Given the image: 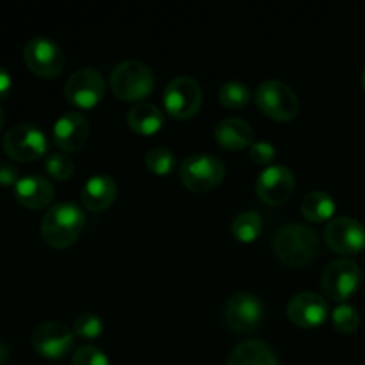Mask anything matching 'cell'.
<instances>
[{
	"label": "cell",
	"mask_w": 365,
	"mask_h": 365,
	"mask_svg": "<svg viewBox=\"0 0 365 365\" xmlns=\"http://www.w3.org/2000/svg\"><path fill=\"white\" fill-rule=\"evenodd\" d=\"M84 210L73 202L53 203L41 220V237L52 248H68L82 234Z\"/></svg>",
	"instance_id": "cell-1"
},
{
	"label": "cell",
	"mask_w": 365,
	"mask_h": 365,
	"mask_svg": "<svg viewBox=\"0 0 365 365\" xmlns=\"http://www.w3.org/2000/svg\"><path fill=\"white\" fill-rule=\"evenodd\" d=\"M273 252L287 266H305L319 252V237L303 223L284 225L273 237Z\"/></svg>",
	"instance_id": "cell-2"
},
{
	"label": "cell",
	"mask_w": 365,
	"mask_h": 365,
	"mask_svg": "<svg viewBox=\"0 0 365 365\" xmlns=\"http://www.w3.org/2000/svg\"><path fill=\"white\" fill-rule=\"evenodd\" d=\"M155 77L148 64L138 59H125L113 68L109 86L121 102H138L152 93Z\"/></svg>",
	"instance_id": "cell-3"
},
{
	"label": "cell",
	"mask_w": 365,
	"mask_h": 365,
	"mask_svg": "<svg viewBox=\"0 0 365 365\" xmlns=\"http://www.w3.org/2000/svg\"><path fill=\"white\" fill-rule=\"evenodd\" d=\"M178 177L191 191H209L220 185L225 178V164L220 157L210 153H192L182 160Z\"/></svg>",
	"instance_id": "cell-4"
},
{
	"label": "cell",
	"mask_w": 365,
	"mask_h": 365,
	"mask_svg": "<svg viewBox=\"0 0 365 365\" xmlns=\"http://www.w3.org/2000/svg\"><path fill=\"white\" fill-rule=\"evenodd\" d=\"M255 103L266 116L278 121H287L298 114L299 100L292 88L285 82L269 78L257 86Z\"/></svg>",
	"instance_id": "cell-5"
},
{
	"label": "cell",
	"mask_w": 365,
	"mask_h": 365,
	"mask_svg": "<svg viewBox=\"0 0 365 365\" xmlns=\"http://www.w3.org/2000/svg\"><path fill=\"white\" fill-rule=\"evenodd\" d=\"M46 135L38 125L18 123L4 135L2 148L7 157L20 163H32L46 153Z\"/></svg>",
	"instance_id": "cell-6"
},
{
	"label": "cell",
	"mask_w": 365,
	"mask_h": 365,
	"mask_svg": "<svg viewBox=\"0 0 365 365\" xmlns=\"http://www.w3.org/2000/svg\"><path fill=\"white\" fill-rule=\"evenodd\" d=\"M362 282L360 266L351 259H335L321 273V289L327 298L344 302L359 289Z\"/></svg>",
	"instance_id": "cell-7"
},
{
	"label": "cell",
	"mask_w": 365,
	"mask_h": 365,
	"mask_svg": "<svg viewBox=\"0 0 365 365\" xmlns=\"http://www.w3.org/2000/svg\"><path fill=\"white\" fill-rule=\"evenodd\" d=\"M202 86L187 75L175 77L164 89V107L177 120H189L202 107Z\"/></svg>",
	"instance_id": "cell-8"
},
{
	"label": "cell",
	"mask_w": 365,
	"mask_h": 365,
	"mask_svg": "<svg viewBox=\"0 0 365 365\" xmlns=\"http://www.w3.org/2000/svg\"><path fill=\"white\" fill-rule=\"evenodd\" d=\"M75 334L61 321H43L31 335L32 348L38 355L48 360L64 359L73 348Z\"/></svg>",
	"instance_id": "cell-9"
},
{
	"label": "cell",
	"mask_w": 365,
	"mask_h": 365,
	"mask_svg": "<svg viewBox=\"0 0 365 365\" xmlns=\"http://www.w3.org/2000/svg\"><path fill=\"white\" fill-rule=\"evenodd\" d=\"M24 61L29 70L43 78H53L63 71L64 53L53 39L32 38L24 46Z\"/></svg>",
	"instance_id": "cell-10"
},
{
	"label": "cell",
	"mask_w": 365,
	"mask_h": 365,
	"mask_svg": "<svg viewBox=\"0 0 365 365\" xmlns=\"http://www.w3.org/2000/svg\"><path fill=\"white\" fill-rule=\"evenodd\" d=\"M106 93V78L96 68H81L68 77L64 84V96L73 106L91 109L102 100Z\"/></svg>",
	"instance_id": "cell-11"
},
{
	"label": "cell",
	"mask_w": 365,
	"mask_h": 365,
	"mask_svg": "<svg viewBox=\"0 0 365 365\" xmlns=\"http://www.w3.org/2000/svg\"><path fill=\"white\" fill-rule=\"evenodd\" d=\"M296 187V177L291 168L284 164H273L264 168L259 173L255 182L257 196L264 203L269 205H280L292 196Z\"/></svg>",
	"instance_id": "cell-12"
},
{
	"label": "cell",
	"mask_w": 365,
	"mask_h": 365,
	"mask_svg": "<svg viewBox=\"0 0 365 365\" xmlns=\"http://www.w3.org/2000/svg\"><path fill=\"white\" fill-rule=\"evenodd\" d=\"M324 241L341 255H353L365 248V227L355 217L337 216L324 228Z\"/></svg>",
	"instance_id": "cell-13"
},
{
	"label": "cell",
	"mask_w": 365,
	"mask_h": 365,
	"mask_svg": "<svg viewBox=\"0 0 365 365\" xmlns=\"http://www.w3.org/2000/svg\"><path fill=\"white\" fill-rule=\"evenodd\" d=\"M264 317V305L252 292H235L225 305V323L235 331H252Z\"/></svg>",
	"instance_id": "cell-14"
},
{
	"label": "cell",
	"mask_w": 365,
	"mask_h": 365,
	"mask_svg": "<svg viewBox=\"0 0 365 365\" xmlns=\"http://www.w3.org/2000/svg\"><path fill=\"white\" fill-rule=\"evenodd\" d=\"M287 317L299 328L321 327L328 317L327 299L317 292H298L287 302Z\"/></svg>",
	"instance_id": "cell-15"
},
{
	"label": "cell",
	"mask_w": 365,
	"mask_h": 365,
	"mask_svg": "<svg viewBox=\"0 0 365 365\" xmlns=\"http://www.w3.org/2000/svg\"><path fill=\"white\" fill-rule=\"evenodd\" d=\"M53 143L64 152H78L89 138V121L77 110L63 113L53 123Z\"/></svg>",
	"instance_id": "cell-16"
},
{
	"label": "cell",
	"mask_w": 365,
	"mask_h": 365,
	"mask_svg": "<svg viewBox=\"0 0 365 365\" xmlns=\"http://www.w3.org/2000/svg\"><path fill=\"white\" fill-rule=\"evenodd\" d=\"M53 196H56V189H53L52 182L41 175L21 177L14 185V198L25 209H45L53 202Z\"/></svg>",
	"instance_id": "cell-17"
},
{
	"label": "cell",
	"mask_w": 365,
	"mask_h": 365,
	"mask_svg": "<svg viewBox=\"0 0 365 365\" xmlns=\"http://www.w3.org/2000/svg\"><path fill=\"white\" fill-rule=\"evenodd\" d=\"M116 180L106 173H96L86 180L81 191V200L86 209L91 210V212H100V210H106L116 200Z\"/></svg>",
	"instance_id": "cell-18"
},
{
	"label": "cell",
	"mask_w": 365,
	"mask_h": 365,
	"mask_svg": "<svg viewBox=\"0 0 365 365\" xmlns=\"http://www.w3.org/2000/svg\"><path fill=\"white\" fill-rule=\"evenodd\" d=\"M253 127L242 118H225L214 128V139L217 141V145L225 150H241L246 148L253 143Z\"/></svg>",
	"instance_id": "cell-19"
},
{
	"label": "cell",
	"mask_w": 365,
	"mask_h": 365,
	"mask_svg": "<svg viewBox=\"0 0 365 365\" xmlns=\"http://www.w3.org/2000/svg\"><path fill=\"white\" fill-rule=\"evenodd\" d=\"M227 365H278V359L267 342L248 339L232 349Z\"/></svg>",
	"instance_id": "cell-20"
},
{
	"label": "cell",
	"mask_w": 365,
	"mask_h": 365,
	"mask_svg": "<svg viewBox=\"0 0 365 365\" xmlns=\"http://www.w3.org/2000/svg\"><path fill=\"white\" fill-rule=\"evenodd\" d=\"M127 125L135 134L150 135L164 127V113L157 106L148 102L135 103L127 114Z\"/></svg>",
	"instance_id": "cell-21"
},
{
	"label": "cell",
	"mask_w": 365,
	"mask_h": 365,
	"mask_svg": "<svg viewBox=\"0 0 365 365\" xmlns=\"http://www.w3.org/2000/svg\"><path fill=\"white\" fill-rule=\"evenodd\" d=\"M335 212V202L328 192L312 191L303 198L302 214L312 223L328 221Z\"/></svg>",
	"instance_id": "cell-22"
},
{
	"label": "cell",
	"mask_w": 365,
	"mask_h": 365,
	"mask_svg": "<svg viewBox=\"0 0 365 365\" xmlns=\"http://www.w3.org/2000/svg\"><path fill=\"white\" fill-rule=\"evenodd\" d=\"M234 237L241 242H252L262 232V217L255 210H245L234 217L230 225Z\"/></svg>",
	"instance_id": "cell-23"
},
{
	"label": "cell",
	"mask_w": 365,
	"mask_h": 365,
	"mask_svg": "<svg viewBox=\"0 0 365 365\" xmlns=\"http://www.w3.org/2000/svg\"><path fill=\"white\" fill-rule=\"evenodd\" d=\"M220 100L228 109H242L252 100V91L241 81H228L220 88Z\"/></svg>",
	"instance_id": "cell-24"
},
{
	"label": "cell",
	"mask_w": 365,
	"mask_h": 365,
	"mask_svg": "<svg viewBox=\"0 0 365 365\" xmlns=\"http://www.w3.org/2000/svg\"><path fill=\"white\" fill-rule=\"evenodd\" d=\"M145 164L153 175H168L175 168V153L164 146H152L146 152Z\"/></svg>",
	"instance_id": "cell-25"
},
{
	"label": "cell",
	"mask_w": 365,
	"mask_h": 365,
	"mask_svg": "<svg viewBox=\"0 0 365 365\" xmlns=\"http://www.w3.org/2000/svg\"><path fill=\"white\" fill-rule=\"evenodd\" d=\"M103 330L102 317L96 312H82L78 314L73 323V334L82 339H96Z\"/></svg>",
	"instance_id": "cell-26"
},
{
	"label": "cell",
	"mask_w": 365,
	"mask_h": 365,
	"mask_svg": "<svg viewBox=\"0 0 365 365\" xmlns=\"http://www.w3.org/2000/svg\"><path fill=\"white\" fill-rule=\"evenodd\" d=\"M331 321H334V327L337 328L342 334H351L359 328L360 324V314L349 303H341L337 309L331 314Z\"/></svg>",
	"instance_id": "cell-27"
},
{
	"label": "cell",
	"mask_w": 365,
	"mask_h": 365,
	"mask_svg": "<svg viewBox=\"0 0 365 365\" xmlns=\"http://www.w3.org/2000/svg\"><path fill=\"white\" fill-rule=\"evenodd\" d=\"M45 170L52 178H56V180L59 182H64L73 175L75 166H73V160H71L66 153L56 152V153H50V155L45 159Z\"/></svg>",
	"instance_id": "cell-28"
},
{
	"label": "cell",
	"mask_w": 365,
	"mask_h": 365,
	"mask_svg": "<svg viewBox=\"0 0 365 365\" xmlns=\"http://www.w3.org/2000/svg\"><path fill=\"white\" fill-rule=\"evenodd\" d=\"M71 365H109V359L96 346L84 344L75 349L73 356H71Z\"/></svg>",
	"instance_id": "cell-29"
},
{
	"label": "cell",
	"mask_w": 365,
	"mask_h": 365,
	"mask_svg": "<svg viewBox=\"0 0 365 365\" xmlns=\"http://www.w3.org/2000/svg\"><path fill=\"white\" fill-rule=\"evenodd\" d=\"M277 155V148L269 141H253L250 145V157L257 164H269Z\"/></svg>",
	"instance_id": "cell-30"
},
{
	"label": "cell",
	"mask_w": 365,
	"mask_h": 365,
	"mask_svg": "<svg viewBox=\"0 0 365 365\" xmlns=\"http://www.w3.org/2000/svg\"><path fill=\"white\" fill-rule=\"evenodd\" d=\"M20 180L18 178V170L14 166H9V164L2 163L0 164V185H16V182Z\"/></svg>",
	"instance_id": "cell-31"
},
{
	"label": "cell",
	"mask_w": 365,
	"mask_h": 365,
	"mask_svg": "<svg viewBox=\"0 0 365 365\" xmlns=\"http://www.w3.org/2000/svg\"><path fill=\"white\" fill-rule=\"evenodd\" d=\"M11 89H13V78L6 68L0 66V100H6L11 95Z\"/></svg>",
	"instance_id": "cell-32"
},
{
	"label": "cell",
	"mask_w": 365,
	"mask_h": 365,
	"mask_svg": "<svg viewBox=\"0 0 365 365\" xmlns=\"http://www.w3.org/2000/svg\"><path fill=\"white\" fill-rule=\"evenodd\" d=\"M4 121H6V114H4V109L0 107V130H2L4 127Z\"/></svg>",
	"instance_id": "cell-33"
},
{
	"label": "cell",
	"mask_w": 365,
	"mask_h": 365,
	"mask_svg": "<svg viewBox=\"0 0 365 365\" xmlns=\"http://www.w3.org/2000/svg\"><path fill=\"white\" fill-rule=\"evenodd\" d=\"M362 88H364V91H365V68H364V71H362Z\"/></svg>",
	"instance_id": "cell-34"
}]
</instances>
